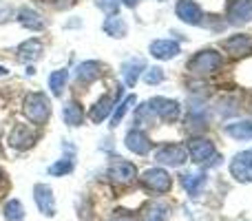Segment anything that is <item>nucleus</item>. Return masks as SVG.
Instances as JSON below:
<instances>
[{"instance_id": "nucleus-18", "label": "nucleus", "mask_w": 252, "mask_h": 221, "mask_svg": "<svg viewBox=\"0 0 252 221\" xmlns=\"http://www.w3.org/2000/svg\"><path fill=\"white\" fill-rule=\"evenodd\" d=\"M100 69H102V64H100V62H93V60L78 64V69H75V80H78V84L95 80L97 75H100Z\"/></svg>"}, {"instance_id": "nucleus-32", "label": "nucleus", "mask_w": 252, "mask_h": 221, "mask_svg": "<svg viewBox=\"0 0 252 221\" xmlns=\"http://www.w3.org/2000/svg\"><path fill=\"white\" fill-rule=\"evenodd\" d=\"M4 188H7V175H4L2 170H0V192H2Z\"/></svg>"}, {"instance_id": "nucleus-34", "label": "nucleus", "mask_w": 252, "mask_h": 221, "mask_svg": "<svg viewBox=\"0 0 252 221\" xmlns=\"http://www.w3.org/2000/svg\"><path fill=\"white\" fill-rule=\"evenodd\" d=\"M122 2L126 4V7H135V4H137V0H122Z\"/></svg>"}, {"instance_id": "nucleus-6", "label": "nucleus", "mask_w": 252, "mask_h": 221, "mask_svg": "<svg viewBox=\"0 0 252 221\" xmlns=\"http://www.w3.org/2000/svg\"><path fill=\"white\" fill-rule=\"evenodd\" d=\"M188 157V151L184 144H168V146H161L157 151L155 159L159 164H166V166H182Z\"/></svg>"}, {"instance_id": "nucleus-5", "label": "nucleus", "mask_w": 252, "mask_h": 221, "mask_svg": "<svg viewBox=\"0 0 252 221\" xmlns=\"http://www.w3.org/2000/svg\"><path fill=\"white\" fill-rule=\"evenodd\" d=\"M188 155H190L192 161H197V164L213 161L215 159V144L204 137H192L190 142H188Z\"/></svg>"}, {"instance_id": "nucleus-24", "label": "nucleus", "mask_w": 252, "mask_h": 221, "mask_svg": "<svg viewBox=\"0 0 252 221\" xmlns=\"http://www.w3.org/2000/svg\"><path fill=\"white\" fill-rule=\"evenodd\" d=\"M62 117H64V122L69 126H80L84 120V113L80 109V104H75V102H69V104L64 106V111H62Z\"/></svg>"}, {"instance_id": "nucleus-20", "label": "nucleus", "mask_w": 252, "mask_h": 221, "mask_svg": "<svg viewBox=\"0 0 252 221\" xmlns=\"http://www.w3.org/2000/svg\"><path fill=\"white\" fill-rule=\"evenodd\" d=\"M252 47V40L248 38V35H232L230 40H226L223 42V49L230 53H235V56H241V53H246L248 49Z\"/></svg>"}, {"instance_id": "nucleus-9", "label": "nucleus", "mask_w": 252, "mask_h": 221, "mask_svg": "<svg viewBox=\"0 0 252 221\" xmlns=\"http://www.w3.org/2000/svg\"><path fill=\"white\" fill-rule=\"evenodd\" d=\"M122 95V87H115V95H102L100 100L93 104L91 113H89V117H91V122H95V124H100V122H104V117L111 113V109L115 106V102H118V97Z\"/></svg>"}, {"instance_id": "nucleus-23", "label": "nucleus", "mask_w": 252, "mask_h": 221, "mask_svg": "<svg viewBox=\"0 0 252 221\" xmlns=\"http://www.w3.org/2000/svg\"><path fill=\"white\" fill-rule=\"evenodd\" d=\"M104 31H106L109 35H113V38H124L128 29H126L124 18L111 16V18H106V22H104Z\"/></svg>"}, {"instance_id": "nucleus-4", "label": "nucleus", "mask_w": 252, "mask_h": 221, "mask_svg": "<svg viewBox=\"0 0 252 221\" xmlns=\"http://www.w3.org/2000/svg\"><path fill=\"white\" fill-rule=\"evenodd\" d=\"M109 177H111V182H115V184H130L137 177V168H135V164L118 157V159H113L109 166Z\"/></svg>"}, {"instance_id": "nucleus-8", "label": "nucleus", "mask_w": 252, "mask_h": 221, "mask_svg": "<svg viewBox=\"0 0 252 221\" xmlns=\"http://www.w3.org/2000/svg\"><path fill=\"white\" fill-rule=\"evenodd\" d=\"M230 173L237 182H252V151H244L230 161Z\"/></svg>"}, {"instance_id": "nucleus-11", "label": "nucleus", "mask_w": 252, "mask_h": 221, "mask_svg": "<svg viewBox=\"0 0 252 221\" xmlns=\"http://www.w3.org/2000/svg\"><path fill=\"white\" fill-rule=\"evenodd\" d=\"M33 199H35V206H38V210L42 215H47V217H53V215H56V201H53L51 188H49L47 184H35Z\"/></svg>"}, {"instance_id": "nucleus-19", "label": "nucleus", "mask_w": 252, "mask_h": 221, "mask_svg": "<svg viewBox=\"0 0 252 221\" xmlns=\"http://www.w3.org/2000/svg\"><path fill=\"white\" fill-rule=\"evenodd\" d=\"M18 18H20L22 27H27V29H31V31H40L44 27V20L29 7H22L20 13H18Z\"/></svg>"}, {"instance_id": "nucleus-31", "label": "nucleus", "mask_w": 252, "mask_h": 221, "mask_svg": "<svg viewBox=\"0 0 252 221\" xmlns=\"http://www.w3.org/2000/svg\"><path fill=\"white\" fill-rule=\"evenodd\" d=\"M95 2V7L97 9H102L104 13H118V9H120V0H93Z\"/></svg>"}, {"instance_id": "nucleus-29", "label": "nucleus", "mask_w": 252, "mask_h": 221, "mask_svg": "<svg viewBox=\"0 0 252 221\" xmlns=\"http://www.w3.org/2000/svg\"><path fill=\"white\" fill-rule=\"evenodd\" d=\"M135 104V95H128L126 100L122 102V104L118 106V111L113 113V117H111V126H118L120 122H122V117H124V113L128 111V106H133Z\"/></svg>"}, {"instance_id": "nucleus-33", "label": "nucleus", "mask_w": 252, "mask_h": 221, "mask_svg": "<svg viewBox=\"0 0 252 221\" xmlns=\"http://www.w3.org/2000/svg\"><path fill=\"white\" fill-rule=\"evenodd\" d=\"M111 221H135V219L130 217V215H118V217L111 219Z\"/></svg>"}, {"instance_id": "nucleus-2", "label": "nucleus", "mask_w": 252, "mask_h": 221, "mask_svg": "<svg viewBox=\"0 0 252 221\" xmlns=\"http://www.w3.org/2000/svg\"><path fill=\"white\" fill-rule=\"evenodd\" d=\"M223 64L221 56L213 49H206V51H199L190 62H188V71L192 73H199V75H210L215 71H219V66Z\"/></svg>"}, {"instance_id": "nucleus-16", "label": "nucleus", "mask_w": 252, "mask_h": 221, "mask_svg": "<svg viewBox=\"0 0 252 221\" xmlns=\"http://www.w3.org/2000/svg\"><path fill=\"white\" fill-rule=\"evenodd\" d=\"M139 71H144V60L142 58H130L122 64V73H124V82L128 87H135L139 78Z\"/></svg>"}, {"instance_id": "nucleus-7", "label": "nucleus", "mask_w": 252, "mask_h": 221, "mask_svg": "<svg viewBox=\"0 0 252 221\" xmlns=\"http://www.w3.org/2000/svg\"><path fill=\"white\" fill-rule=\"evenodd\" d=\"M35 139H38V133H35L31 126L16 124V126H13V130L9 133V146L18 148V151H25V148L33 146Z\"/></svg>"}, {"instance_id": "nucleus-26", "label": "nucleus", "mask_w": 252, "mask_h": 221, "mask_svg": "<svg viewBox=\"0 0 252 221\" xmlns=\"http://www.w3.org/2000/svg\"><path fill=\"white\" fill-rule=\"evenodd\" d=\"M168 206L166 204H153L148 208V213L144 215V221H166L168 219Z\"/></svg>"}, {"instance_id": "nucleus-1", "label": "nucleus", "mask_w": 252, "mask_h": 221, "mask_svg": "<svg viewBox=\"0 0 252 221\" xmlns=\"http://www.w3.org/2000/svg\"><path fill=\"white\" fill-rule=\"evenodd\" d=\"M25 113L33 124H44L51 115V102L44 93H29L25 97Z\"/></svg>"}, {"instance_id": "nucleus-22", "label": "nucleus", "mask_w": 252, "mask_h": 221, "mask_svg": "<svg viewBox=\"0 0 252 221\" xmlns=\"http://www.w3.org/2000/svg\"><path fill=\"white\" fill-rule=\"evenodd\" d=\"M226 133L230 135L232 139H252V122H235V124H228L226 126Z\"/></svg>"}, {"instance_id": "nucleus-35", "label": "nucleus", "mask_w": 252, "mask_h": 221, "mask_svg": "<svg viewBox=\"0 0 252 221\" xmlns=\"http://www.w3.org/2000/svg\"><path fill=\"white\" fill-rule=\"evenodd\" d=\"M0 75H7V69H4V66H0Z\"/></svg>"}, {"instance_id": "nucleus-17", "label": "nucleus", "mask_w": 252, "mask_h": 221, "mask_svg": "<svg viewBox=\"0 0 252 221\" xmlns=\"http://www.w3.org/2000/svg\"><path fill=\"white\" fill-rule=\"evenodd\" d=\"M204 184H206V175L204 173H184L182 175V186L186 188L190 197L199 195V190L204 188Z\"/></svg>"}, {"instance_id": "nucleus-21", "label": "nucleus", "mask_w": 252, "mask_h": 221, "mask_svg": "<svg viewBox=\"0 0 252 221\" xmlns=\"http://www.w3.org/2000/svg\"><path fill=\"white\" fill-rule=\"evenodd\" d=\"M18 53H20L22 60H38L40 53H42V42H40L38 38H31L27 40V42L20 44V49H18Z\"/></svg>"}, {"instance_id": "nucleus-13", "label": "nucleus", "mask_w": 252, "mask_h": 221, "mask_svg": "<svg viewBox=\"0 0 252 221\" xmlns=\"http://www.w3.org/2000/svg\"><path fill=\"white\" fill-rule=\"evenodd\" d=\"M126 148L133 151L135 155H146V153L151 151V139H148V135L144 133V130L130 128L128 133H126Z\"/></svg>"}, {"instance_id": "nucleus-15", "label": "nucleus", "mask_w": 252, "mask_h": 221, "mask_svg": "<svg viewBox=\"0 0 252 221\" xmlns=\"http://www.w3.org/2000/svg\"><path fill=\"white\" fill-rule=\"evenodd\" d=\"M228 18L235 25L252 20V0H232L228 7Z\"/></svg>"}, {"instance_id": "nucleus-14", "label": "nucleus", "mask_w": 252, "mask_h": 221, "mask_svg": "<svg viewBox=\"0 0 252 221\" xmlns=\"http://www.w3.org/2000/svg\"><path fill=\"white\" fill-rule=\"evenodd\" d=\"M179 53V44L175 40H155L151 42V56L157 60H173Z\"/></svg>"}, {"instance_id": "nucleus-25", "label": "nucleus", "mask_w": 252, "mask_h": 221, "mask_svg": "<svg viewBox=\"0 0 252 221\" xmlns=\"http://www.w3.org/2000/svg\"><path fill=\"white\" fill-rule=\"evenodd\" d=\"M66 80H69V73H66L64 69H60V71H53V73H51V78H49V89H51V93H53V95H58V97L62 95V91H64V84H66Z\"/></svg>"}, {"instance_id": "nucleus-28", "label": "nucleus", "mask_w": 252, "mask_h": 221, "mask_svg": "<svg viewBox=\"0 0 252 221\" xmlns=\"http://www.w3.org/2000/svg\"><path fill=\"white\" fill-rule=\"evenodd\" d=\"M71 170H73V161L71 159H60V161H56V164L49 168V173H51L53 177H62V175H69Z\"/></svg>"}, {"instance_id": "nucleus-27", "label": "nucleus", "mask_w": 252, "mask_h": 221, "mask_svg": "<svg viewBox=\"0 0 252 221\" xmlns=\"http://www.w3.org/2000/svg\"><path fill=\"white\" fill-rule=\"evenodd\" d=\"M4 217L9 221H20L25 217V208H22V204L18 199H9L7 204H4Z\"/></svg>"}, {"instance_id": "nucleus-12", "label": "nucleus", "mask_w": 252, "mask_h": 221, "mask_svg": "<svg viewBox=\"0 0 252 221\" xmlns=\"http://www.w3.org/2000/svg\"><path fill=\"white\" fill-rule=\"evenodd\" d=\"M175 11L179 20H184L186 25H201V7L195 0H179Z\"/></svg>"}, {"instance_id": "nucleus-10", "label": "nucleus", "mask_w": 252, "mask_h": 221, "mask_svg": "<svg viewBox=\"0 0 252 221\" xmlns=\"http://www.w3.org/2000/svg\"><path fill=\"white\" fill-rule=\"evenodd\" d=\"M151 111L155 115H159L164 122H175L179 117V104L175 100H166V97H153L148 102Z\"/></svg>"}, {"instance_id": "nucleus-3", "label": "nucleus", "mask_w": 252, "mask_h": 221, "mask_svg": "<svg viewBox=\"0 0 252 221\" xmlns=\"http://www.w3.org/2000/svg\"><path fill=\"white\" fill-rule=\"evenodd\" d=\"M170 175L164 168H151L142 175V186L153 192H168L170 190Z\"/></svg>"}, {"instance_id": "nucleus-30", "label": "nucleus", "mask_w": 252, "mask_h": 221, "mask_svg": "<svg viewBox=\"0 0 252 221\" xmlns=\"http://www.w3.org/2000/svg\"><path fill=\"white\" fill-rule=\"evenodd\" d=\"M161 80H164V71L159 69V66H151V69L144 71V82L146 84H159Z\"/></svg>"}]
</instances>
